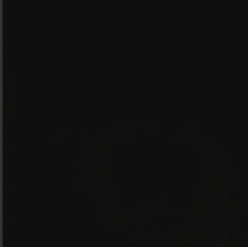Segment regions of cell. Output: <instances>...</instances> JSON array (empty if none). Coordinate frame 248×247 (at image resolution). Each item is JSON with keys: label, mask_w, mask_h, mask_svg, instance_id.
<instances>
[]
</instances>
